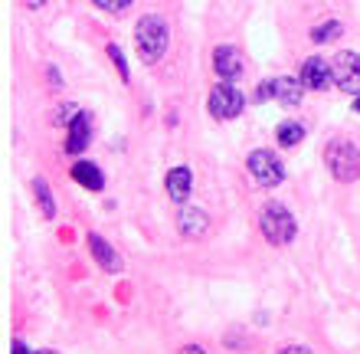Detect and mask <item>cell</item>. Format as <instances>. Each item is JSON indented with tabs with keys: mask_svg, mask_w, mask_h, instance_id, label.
I'll use <instances>...</instances> for the list:
<instances>
[{
	"mask_svg": "<svg viewBox=\"0 0 360 354\" xmlns=\"http://www.w3.org/2000/svg\"><path fill=\"white\" fill-rule=\"evenodd\" d=\"M167 43H171V33H167V23H164L158 13H148V17L138 20L134 46H138L144 63H158V59L167 53Z\"/></svg>",
	"mask_w": 360,
	"mask_h": 354,
	"instance_id": "1",
	"label": "cell"
},
{
	"mask_svg": "<svg viewBox=\"0 0 360 354\" xmlns=\"http://www.w3.org/2000/svg\"><path fill=\"white\" fill-rule=\"evenodd\" d=\"M324 164H328V171L341 184L357 181L360 177V148L351 141H331L328 151H324Z\"/></svg>",
	"mask_w": 360,
	"mask_h": 354,
	"instance_id": "2",
	"label": "cell"
},
{
	"mask_svg": "<svg viewBox=\"0 0 360 354\" xmlns=\"http://www.w3.org/2000/svg\"><path fill=\"white\" fill-rule=\"evenodd\" d=\"M259 227H262V236L275 246H285V243H292L295 233H298V223H295L292 210L282 207V203H269L262 217H259Z\"/></svg>",
	"mask_w": 360,
	"mask_h": 354,
	"instance_id": "3",
	"label": "cell"
},
{
	"mask_svg": "<svg viewBox=\"0 0 360 354\" xmlns=\"http://www.w3.org/2000/svg\"><path fill=\"white\" fill-rule=\"evenodd\" d=\"M302 96H304V82L302 79H292V76H275L259 86V99H275V102L285 108L302 106Z\"/></svg>",
	"mask_w": 360,
	"mask_h": 354,
	"instance_id": "4",
	"label": "cell"
},
{
	"mask_svg": "<svg viewBox=\"0 0 360 354\" xmlns=\"http://www.w3.org/2000/svg\"><path fill=\"white\" fill-rule=\"evenodd\" d=\"M249 174L256 177L259 187H278L285 181V164L272 151L259 148V151L249 154Z\"/></svg>",
	"mask_w": 360,
	"mask_h": 354,
	"instance_id": "5",
	"label": "cell"
},
{
	"mask_svg": "<svg viewBox=\"0 0 360 354\" xmlns=\"http://www.w3.org/2000/svg\"><path fill=\"white\" fill-rule=\"evenodd\" d=\"M243 108H246V99H243V92H239L236 86H229V82H219V86L210 92V115L219 118V122L236 118Z\"/></svg>",
	"mask_w": 360,
	"mask_h": 354,
	"instance_id": "6",
	"label": "cell"
},
{
	"mask_svg": "<svg viewBox=\"0 0 360 354\" xmlns=\"http://www.w3.org/2000/svg\"><path fill=\"white\" fill-rule=\"evenodd\" d=\"M334 69V86L347 92V96H360V56L357 53H338L331 63Z\"/></svg>",
	"mask_w": 360,
	"mask_h": 354,
	"instance_id": "7",
	"label": "cell"
},
{
	"mask_svg": "<svg viewBox=\"0 0 360 354\" xmlns=\"http://www.w3.org/2000/svg\"><path fill=\"white\" fill-rule=\"evenodd\" d=\"M302 82H304V89H314V92L328 89V86L334 82V69H331V63H324L321 56L304 59V66H302Z\"/></svg>",
	"mask_w": 360,
	"mask_h": 354,
	"instance_id": "8",
	"label": "cell"
},
{
	"mask_svg": "<svg viewBox=\"0 0 360 354\" xmlns=\"http://www.w3.org/2000/svg\"><path fill=\"white\" fill-rule=\"evenodd\" d=\"M92 141V118L86 112H76V118L69 122V141H66V151L69 154H82Z\"/></svg>",
	"mask_w": 360,
	"mask_h": 354,
	"instance_id": "9",
	"label": "cell"
},
{
	"mask_svg": "<svg viewBox=\"0 0 360 354\" xmlns=\"http://www.w3.org/2000/svg\"><path fill=\"white\" fill-rule=\"evenodd\" d=\"M213 69L219 79H239L243 76V56L236 46H217L213 49Z\"/></svg>",
	"mask_w": 360,
	"mask_h": 354,
	"instance_id": "10",
	"label": "cell"
},
{
	"mask_svg": "<svg viewBox=\"0 0 360 354\" xmlns=\"http://www.w3.org/2000/svg\"><path fill=\"white\" fill-rule=\"evenodd\" d=\"M207 227H210V220H207V213L200 210V207H184V210L177 213L180 236L197 239V236H203V233H207Z\"/></svg>",
	"mask_w": 360,
	"mask_h": 354,
	"instance_id": "11",
	"label": "cell"
},
{
	"mask_svg": "<svg viewBox=\"0 0 360 354\" xmlns=\"http://www.w3.org/2000/svg\"><path fill=\"white\" fill-rule=\"evenodd\" d=\"M89 249H92L95 263H98L102 269H108V272H122V256H118L98 233H89Z\"/></svg>",
	"mask_w": 360,
	"mask_h": 354,
	"instance_id": "12",
	"label": "cell"
},
{
	"mask_svg": "<svg viewBox=\"0 0 360 354\" xmlns=\"http://www.w3.org/2000/svg\"><path fill=\"white\" fill-rule=\"evenodd\" d=\"M190 191H193V174H190V167H174V171H167V194H171V201L184 203L190 197Z\"/></svg>",
	"mask_w": 360,
	"mask_h": 354,
	"instance_id": "13",
	"label": "cell"
},
{
	"mask_svg": "<svg viewBox=\"0 0 360 354\" xmlns=\"http://www.w3.org/2000/svg\"><path fill=\"white\" fill-rule=\"evenodd\" d=\"M72 181L82 184V187H89V191H102V187H105V174L98 171V164L79 161V164H72Z\"/></svg>",
	"mask_w": 360,
	"mask_h": 354,
	"instance_id": "14",
	"label": "cell"
},
{
	"mask_svg": "<svg viewBox=\"0 0 360 354\" xmlns=\"http://www.w3.org/2000/svg\"><path fill=\"white\" fill-rule=\"evenodd\" d=\"M341 33H344L341 20H324V23H318V27L311 30V39H314V43H334Z\"/></svg>",
	"mask_w": 360,
	"mask_h": 354,
	"instance_id": "15",
	"label": "cell"
},
{
	"mask_svg": "<svg viewBox=\"0 0 360 354\" xmlns=\"http://www.w3.org/2000/svg\"><path fill=\"white\" fill-rule=\"evenodd\" d=\"M275 138H278V144H282V148H295V144L304 138V125L282 122V125H278V134H275Z\"/></svg>",
	"mask_w": 360,
	"mask_h": 354,
	"instance_id": "16",
	"label": "cell"
},
{
	"mask_svg": "<svg viewBox=\"0 0 360 354\" xmlns=\"http://www.w3.org/2000/svg\"><path fill=\"white\" fill-rule=\"evenodd\" d=\"M33 194H37L43 217H53V213H56V201H53V194H49V184L43 181V177H37V181H33Z\"/></svg>",
	"mask_w": 360,
	"mask_h": 354,
	"instance_id": "17",
	"label": "cell"
},
{
	"mask_svg": "<svg viewBox=\"0 0 360 354\" xmlns=\"http://www.w3.org/2000/svg\"><path fill=\"white\" fill-rule=\"evenodd\" d=\"M108 56H112V63L118 66V76H122V82H128V63H124V53H122V46H108Z\"/></svg>",
	"mask_w": 360,
	"mask_h": 354,
	"instance_id": "18",
	"label": "cell"
},
{
	"mask_svg": "<svg viewBox=\"0 0 360 354\" xmlns=\"http://www.w3.org/2000/svg\"><path fill=\"white\" fill-rule=\"evenodd\" d=\"M98 10H105V13H122V10L131 7V0H92Z\"/></svg>",
	"mask_w": 360,
	"mask_h": 354,
	"instance_id": "19",
	"label": "cell"
},
{
	"mask_svg": "<svg viewBox=\"0 0 360 354\" xmlns=\"http://www.w3.org/2000/svg\"><path fill=\"white\" fill-rule=\"evenodd\" d=\"M278 354H311V348H304V345H288L285 351H278Z\"/></svg>",
	"mask_w": 360,
	"mask_h": 354,
	"instance_id": "20",
	"label": "cell"
},
{
	"mask_svg": "<svg viewBox=\"0 0 360 354\" xmlns=\"http://www.w3.org/2000/svg\"><path fill=\"white\" fill-rule=\"evenodd\" d=\"M13 354H33V351H30L23 341H13Z\"/></svg>",
	"mask_w": 360,
	"mask_h": 354,
	"instance_id": "21",
	"label": "cell"
},
{
	"mask_svg": "<svg viewBox=\"0 0 360 354\" xmlns=\"http://www.w3.org/2000/svg\"><path fill=\"white\" fill-rule=\"evenodd\" d=\"M184 354H207V351H203V348H197V345H187V348H184Z\"/></svg>",
	"mask_w": 360,
	"mask_h": 354,
	"instance_id": "22",
	"label": "cell"
},
{
	"mask_svg": "<svg viewBox=\"0 0 360 354\" xmlns=\"http://www.w3.org/2000/svg\"><path fill=\"white\" fill-rule=\"evenodd\" d=\"M43 4H46V0H30V7H43Z\"/></svg>",
	"mask_w": 360,
	"mask_h": 354,
	"instance_id": "23",
	"label": "cell"
},
{
	"mask_svg": "<svg viewBox=\"0 0 360 354\" xmlns=\"http://www.w3.org/2000/svg\"><path fill=\"white\" fill-rule=\"evenodd\" d=\"M354 112H357V115H360V96L354 99Z\"/></svg>",
	"mask_w": 360,
	"mask_h": 354,
	"instance_id": "24",
	"label": "cell"
},
{
	"mask_svg": "<svg viewBox=\"0 0 360 354\" xmlns=\"http://www.w3.org/2000/svg\"><path fill=\"white\" fill-rule=\"evenodd\" d=\"M33 354H56V351H33Z\"/></svg>",
	"mask_w": 360,
	"mask_h": 354,
	"instance_id": "25",
	"label": "cell"
}]
</instances>
